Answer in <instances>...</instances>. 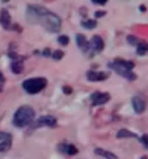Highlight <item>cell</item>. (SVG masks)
Listing matches in <instances>:
<instances>
[{
  "instance_id": "cell-1",
  "label": "cell",
  "mask_w": 148,
  "mask_h": 159,
  "mask_svg": "<svg viewBox=\"0 0 148 159\" xmlns=\"http://www.w3.org/2000/svg\"><path fill=\"white\" fill-rule=\"evenodd\" d=\"M25 17L30 24H38L49 33H57L61 29V19L51 10L39 5H29L25 11Z\"/></svg>"
},
{
  "instance_id": "cell-2",
  "label": "cell",
  "mask_w": 148,
  "mask_h": 159,
  "mask_svg": "<svg viewBox=\"0 0 148 159\" xmlns=\"http://www.w3.org/2000/svg\"><path fill=\"white\" fill-rule=\"evenodd\" d=\"M107 66L110 68L112 71H115L117 74H120L121 77L128 79V80H131V82H134V80L137 79V76L132 73V70H134V61H131V60L117 58V60L110 61Z\"/></svg>"
},
{
  "instance_id": "cell-3",
  "label": "cell",
  "mask_w": 148,
  "mask_h": 159,
  "mask_svg": "<svg viewBox=\"0 0 148 159\" xmlns=\"http://www.w3.org/2000/svg\"><path fill=\"white\" fill-rule=\"evenodd\" d=\"M33 120H35V110H33V107L22 106V107H19L14 112L13 125L16 128H25V126H30Z\"/></svg>"
},
{
  "instance_id": "cell-4",
  "label": "cell",
  "mask_w": 148,
  "mask_h": 159,
  "mask_svg": "<svg viewBox=\"0 0 148 159\" xmlns=\"http://www.w3.org/2000/svg\"><path fill=\"white\" fill-rule=\"evenodd\" d=\"M46 85H47V80L44 77H32V79L24 80L22 88L25 90L29 95H36V93L41 92V90H44Z\"/></svg>"
},
{
  "instance_id": "cell-5",
  "label": "cell",
  "mask_w": 148,
  "mask_h": 159,
  "mask_svg": "<svg viewBox=\"0 0 148 159\" xmlns=\"http://www.w3.org/2000/svg\"><path fill=\"white\" fill-rule=\"evenodd\" d=\"M102 49H104V41H102V38H101L99 35H95V36L90 39V43L87 44V51L83 52V54H85L87 57H93V55L99 54Z\"/></svg>"
},
{
  "instance_id": "cell-6",
  "label": "cell",
  "mask_w": 148,
  "mask_h": 159,
  "mask_svg": "<svg viewBox=\"0 0 148 159\" xmlns=\"http://www.w3.org/2000/svg\"><path fill=\"white\" fill-rule=\"evenodd\" d=\"M38 126H49V128H54V126H57V118H54L52 115L41 117V118H38L33 125H30V131L35 129V128H38Z\"/></svg>"
},
{
  "instance_id": "cell-7",
  "label": "cell",
  "mask_w": 148,
  "mask_h": 159,
  "mask_svg": "<svg viewBox=\"0 0 148 159\" xmlns=\"http://www.w3.org/2000/svg\"><path fill=\"white\" fill-rule=\"evenodd\" d=\"M90 99H92L93 106H102V104H105L110 99V95L109 93H102V92H95V93H92Z\"/></svg>"
},
{
  "instance_id": "cell-8",
  "label": "cell",
  "mask_w": 148,
  "mask_h": 159,
  "mask_svg": "<svg viewBox=\"0 0 148 159\" xmlns=\"http://www.w3.org/2000/svg\"><path fill=\"white\" fill-rule=\"evenodd\" d=\"M109 73H104V71H88L87 73V79L90 82H102V80H107Z\"/></svg>"
},
{
  "instance_id": "cell-9",
  "label": "cell",
  "mask_w": 148,
  "mask_h": 159,
  "mask_svg": "<svg viewBox=\"0 0 148 159\" xmlns=\"http://www.w3.org/2000/svg\"><path fill=\"white\" fill-rule=\"evenodd\" d=\"M58 151L65 153V154H68V156H74V154H77V148H76L73 143H66V142H63V143L58 145Z\"/></svg>"
},
{
  "instance_id": "cell-10",
  "label": "cell",
  "mask_w": 148,
  "mask_h": 159,
  "mask_svg": "<svg viewBox=\"0 0 148 159\" xmlns=\"http://www.w3.org/2000/svg\"><path fill=\"white\" fill-rule=\"evenodd\" d=\"M0 24H2V27L5 30H8L11 27V16H10L8 10H5V8L0 11Z\"/></svg>"
},
{
  "instance_id": "cell-11",
  "label": "cell",
  "mask_w": 148,
  "mask_h": 159,
  "mask_svg": "<svg viewBox=\"0 0 148 159\" xmlns=\"http://www.w3.org/2000/svg\"><path fill=\"white\" fill-rule=\"evenodd\" d=\"M145 101L140 98V96H134L132 98V109L137 112V113H142L143 110H145Z\"/></svg>"
},
{
  "instance_id": "cell-12",
  "label": "cell",
  "mask_w": 148,
  "mask_h": 159,
  "mask_svg": "<svg viewBox=\"0 0 148 159\" xmlns=\"http://www.w3.org/2000/svg\"><path fill=\"white\" fill-rule=\"evenodd\" d=\"M76 41H77V48H79L82 52H85V51H87V44H88L87 38L83 36L82 33H77V35H76Z\"/></svg>"
},
{
  "instance_id": "cell-13",
  "label": "cell",
  "mask_w": 148,
  "mask_h": 159,
  "mask_svg": "<svg viewBox=\"0 0 148 159\" xmlns=\"http://www.w3.org/2000/svg\"><path fill=\"white\" fill-rule=\"evenodd\" d=\"M95 154L102 156V157H105V159H118L117 154H114L112 151H107V150H102V148H96V150H95Z\"/></svg>"
},
{
  "instance_id": "cell-14",
  "label": "cell",
  "mask_w": 148,
  "mask_h": 159,
  "mask_svg": "<svg viewBox=\"0 0 148 159\" xmlns=\"http://www.w3.org/2000/svg\"><path fill=\"white\" fill-rule=\"evenodd\" d=\"M11 71L14 73V74H20V73H22L24 71V66H22V61H13L11 63Z\"/></svg>"
},
{
  "instance_id": "cell-15",
  "label": "cell",
  "mask_w": 148,
  "mask_h": 159,
  "mask_svg": "<svg viewBox=\"0 0 148 159\" xmlns=\"http://www.w3.org/2000/svg\"><path fill=\"white\" fill-rule=\"evenodd\" d=\"M117 137H118V139H126V137H136V134H134V132H131V131H128V129H120V131L117 132Z\"/></svg>"
},
{
  "instance_id": "cell-16",
  "label": "cell",
  "mask_w": 148,
  "mask_h": 159,
  "mask_svg": "<svg viewBox=\"0 0 148 159\" xmlns=\"http://www.w3.org/2000/svg\"><path fill=\"white\" fill-rule=\"evenodd\" d=\"M146 52H148V46H146V43H145V41H140V43L137 44V54H139L140 57H143Z\"/></svg>"
},
{
  "instance_id": "cell-17",
  "label": "cell",
  "mask_w": 148,
  "mask_h": 159,
  "mask_svg": "<svg viewBox=\"0 0 148 159\" xmlns=\"http://www.w3.org/2000/svg\"><path fill=\"white\" fill-rule=\"evenodd\" d=\"M96 25H98V22L95 19L93 20L92 19H83L82 20V27H85V29H95Z\"/></svg>"
},
{
  "instance_id": "cell-18",
  "label": "cell",
  "mask_w": 148,
  "mask_h": 159,
  "mask_svg": "<svg viewBox=\"0 0 148 159\" xmlns=\"http://www.w3.org/2000/svg\"><path fill=\"white\" fill-rule=\"evenodd\" d=\"M11 143L13 140H5V142H0V153H5L11 148Z\"/></svg>"
},
{
  "instance_id": "cell-19",
  "label": "cell",
  "mask_w": 148,
  "mask_h": 159,
  "mask_svg": "<svg viewBox=\"0 0 148 159\" xmlns=\"http://www.w3.org/2000/svg\"><path fill=\"white\" fill-rule=\"evenodd\" d=\"M126 39H128V43H129V44H132V46H137V44L140 43V39H139L137 36H134V35H129Z\"/></svg>"
},
{
  "instance_id": "cell-20",
  "label": "cell",
  "mask_w": 148,
  "mask_h": 159,
  "mask_svg": "<svg viewBox=\"0 0 148 159\" xmlns=\"http://www.w3.org/2000/svg\"><path fill=\"white\" fill-rule=\"evenodd\" d=\"M51 54H52L51 57H52L54 60H61V58H63V55H65L61 51H54V52H51Z\"/></svg>"
},
{
  "instance_id": "cell-21",
  "label": "cell",
  "mask_w": 148,
  "mask_h": 159,
  "mask_svg": "<svg viewBox=\"0 0 148 159\" xmlns=\"http://www.w3.org/2000/svg\"><path fill=\"white\" fill-rule=\"evenodd\" d=\"M58 43L61 46H66V44H70V38L66 35H61V36H58Z\"/></svg>"
},
{
  "instance_id": "cell-22",
  "label": "cell",
  "mask_w": 148,
  "mask_h": 159,
  "mask_svg": "<svg viewBox=\"0 0 148 159\" xmlns=\"http://www.w3.org/2000/svg\"><path fill=\"white\" fill-rule=\"evenodd\" d=\"M5 140H13L11 134H8V132H0V142H5Z\"/></svg>"
},
{
  "instance_id": "cell-23",
  "label": "cell",
  "mask_w": 148,
  "mask_h": 159,
  "mask_svg": "<svg viewBox=\"0 0 148 159\" xmlns=\"http://www.w3.org/2000/svg\"><path fill=\"white\" fill-rule=\"evenodd\" d=\"M140 142H142V145H143L145 148L148 147V137H146V134H143L142 137H140Z\"/></svg>"
},
{
  "instance_id": "cell-24",
  "label": "cell",
  "mask_w": 148,
  "mask_h": 159,
  "mask_svg": "<svg viewBox=\"0 0 148 159\" xmlns=\"http://www.w3.org/2000/svg\"><path fill=\"white\" fill-rule=\"evenodd\" d=\"M63 93H65V95H71L73 93V88L68 87V85H65V87H63Z\"/></svg>"
},
{
  "instance_id": "cell-25",
  "label": "cell",
  "mask_w": 148,
  "mask_h": 159,
  "mask_svg": "<svg viewBox=\"0 0 148 159\" xmlns=\"http://www.w3.org/2000/svg\"><path fill=\"white\" fill-rule=\"evenodd\" d=\"M3 85H5V77H3L2 73H0V93H2V90H3Z\"/></svg>"
},
{
  "instance_id": "cell-26",
  "label": "cell",
  "mask_w": 148,
  "mask_h": 159,
  "mask_svg": "<svg viewBox=\"0 0 148 159\" xmlns=\"http://www.w3.org/2000/svg\"><path fill=\"white\" fill-rule=\"evenodd\" d=\"M92 3L93 5H105L107 2H105V0H92Z\"/></svg>"
},
{
  "instance_id": "cell-27",
  "label": "cell",
  "mask_w": 148,
  "mask_h": 159,
  "mask_svg": "<svg viewBox=\"0 0 148 159\" xmlns=\"http://www.w3.org/2000/svg\"><path fill=\"white\" fill-rule=\"evenodd\" d=\"M13 29H14V32H22V27L20 25H17V24H14V25H11Z\"/></svg>"
},
{
  "instance_id": "cell-28",
  "label": "cell",
  "mask_w": 148,
  "mask_h": 159,
  "mask_svg": "<svg viewBox=\"0 0 148 159\" xmlns=\"http://www.w3.org/2000/svg\"><path fill=\"white\" fill-rule=\"evenodd\" d=\"M104 14H105L104 11H98V13H95V17H102Z\"/></svg>"
},
{
  "instance_id": "cell-29",
  "label": "cell",
  "mask_w": 148,
  "mask_h": 159,
  "mask_svg": "<svg viewBox=\"0 0 148 159\" xmlns=\"http://www.w3.org/2000/svg\"><path fill=\"white\" fill-rule=\"evenodd\" d=\"M49 54H51V49H44V51H43V55H44V57H49Z\"/></svg>"
},
{
  "instance_id": "cell-30",
  "label": "cell",
  "mask_w": 148,
  "mask_h": 159,
  "mask_svg": "<svg viewBox=\"0 0 148 159\" xmlns=\"http://www.w3.org/2000/svg\"><path fill=\"white\" fill-rule=\"evenodd\" d=\"M140 159H148V157H146V156H143V157H140Z\"/></svg>"
}]
</instances>
